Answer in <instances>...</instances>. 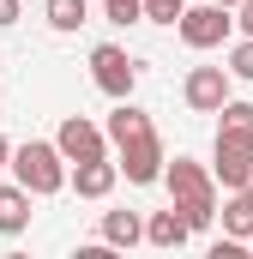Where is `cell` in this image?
Instances as JSON below:
<instances>
[{
    "instance_id": "20",
    "label": "cell",
    "mask_w": 253,
    "mask_h": 259,
    "mask_svg": "<svg viewBox=\"0 0 253 259\" xmlns=\"http://www.w3.org/2000/svg\"><path fill=\"white\" fill-rule=\"evenodd\" d=\"M18 12H24V0H0V30H12V24H18Z\"/></svg>"
},
{
    "instance_id": "24",
    "label": "cell",
    "mask_w": 253,
    "mask_h": 259,
    "mask_svg": "<svg viewBox=\"0 0 253 259\" xmlns=\"http://www.w3.org/2000/svg\"><path fill=\"white\" fill-rule=\"evenodd\" d=\"M247 253H253V241H247Z\"/></svg>"
},
{
    "instance_id": "16",
    "label": "cell",
    "mask_w": 253,
    "mask_h": 259,
    "mask_svg": "<svg viewBox=\"0 0 253 259\" xmlns=\"http://www.w3.org/2000/svg\"><path fill=\"white\" fill-rule=\"evenodd\" d=\"M43 18H49V30L72 36V30L91 18V6H85V0H43Z\"/></svg>"
},
{
    "instance_id": "8",
    "label": "cell",
    "mask_w": 253,
    "mask_h": 259,
    "mask_svg": "<svg viewBox=\"0 0 253 259\" xmlns=\"http://www.w3.org/2000/svg\"><path fill=\"white\" fill-rule=\"evenodd\" d=\"M121 181V157H91V163H72V193L78 199H109Z\"/></svg>"
},
{
    "instance_id": "1",
    "label": "cell",
    "mask_w": 253,
    "mask_h": 259,
    "mask_svg": "<svg viewBox=\"0 0 253 259\" xmlns=\"http://www.w3.org/2000/svg\"><path fill=\"white\" fill-rule=\"evenodd\" d=\"M163 187H169V199H175V211L193 223V235H205V229L217 223V175H211L205 163L175 157V163L163 169Z\"/></svg>"
},
{
    "instance_id": "13",
    "label": "cell",
    "mask_w": 253,
    "mask_h": 259,
    "mask_svg": "<svg viewBox=\"0 0 253 259\" xmlns=\"http://www.w3.org/2000/svg\"><path fill=\"white\" fill-rule=\"evenodd\" d=\"M139 133H151V115H145L133 97H121V103H115V115H109V145L121 151L126 139H139Z\"/></svg>"
},
{
    "instance_id": "7",
    "label": "cell",
    "mask_w": 253,
    "mask_h": 259,
    "mask_svg": "<svg viewBox=\"0 0 253 259\" xmlns=\"http://www.w3.org/2000/svg\"><path fill=\"white\" fill-rule=\"evenodd\" d=\"M181 97H187L193 115H217L229 103V66H193L181 78Z\"/></svg>"
},
{
    "instance_id": "2",
    "label": "cell",
    "mask_w": 253,
    "mask_h": 259,
    "mask_svg": "<svg viewBox=\"0 0 253 259\" xmlns=\"http://www.w3.org/2000/svg\"><path fill=\"white\" fill-rule=\"evenodd\" d=\"M12 181H24L36 199H49L61 187H72V163H66V151L55 139H30V145L12 151Z\"/></svg>"
},
{
    "instance_id": "18",
    "label": "cell",
    "mask_w": 253,
    "mask_h": 259,
    "mask_svg": "<svg viewBox=\"0 0 253 259\" xmlns=\"http://www.w3.org/2000/svg\"><path fill=\"white\" fill-rule=\"evenodd\" d=\"M103 18L109 24H139L145 18V0H103Z\"/></svg>"
},
{
    "instance_id": "4",
    "label": "cell",
    "mask_w": 253,
    "mask_h": 259,
    "mask_svg": "<svg viewBox=\"0 0 253 259\" xmlns=\"http://www.w3.org/2000/svg\"><path fill=\"white\" fill-rule=\"evenodd\" d=\"M91 78H97L103 97L121 103V97H133V84H139V61L126 55L121 42H97V49H91Z\"/></svg>"
},
{
    "instance_id": "17",
    "label": "cell",
    "mask_w": 253,
    "mask_h": 259,
    "mask_svg": "<svg viewBox=\"0 0 253 259\" xmlns=\"http://www.w3.org/2000/svg\"><path fill=\"white\" fill-rule=\"evenodd\" d=\"M229 78H241V84H253V36H241V42L229 49Z\"/></svg>"
},
{
    "instance_id": "15",
    "label": "cell",
    "mask_w": 253,
    "mask_h": 259,
    "mask_svg": "<svg viewBox=\"0 0 253 259\" xmlns=\"http://www.w3.org/2000/svg\"><path fill=\"white\" fill-rule=\"evenodd\" d=\"M217 217H223V235L253 241V193H229L223 205H217Z\"/></svg>"
},
{
    "instance_id": "10",
    "label": "cell",
    "mask_w": 253,
    "mask_h": 259,
    "mask_svg": "<svg viewBox=\"0 0 253 259\" xmlns=\"http://www.w3.org/2000/svg\"><path fill=\"white\" fill-rule=\"evenodd\" d=\"M217 145H241V151H253V103H223L217 109Z\"/></svg>"
},
{
    "instance_id": "22",
    "label": "cell",
    "mask_w": 253,
    "mask_h": 259,
    "mask_svg": "<svg viewBox=\"0 0 253 259\" xmlns=\"http://www.w3.org/2000/svg\"><path fill=\"white\" fill-rule=\"evenodd\" d=\"M0 169H12V145H6V133H0Z\"/></svg>"
},
{
    "instance_id": "19",
    "label": "cell",
    "mask_w": 253,
    "mask_h": 259,
    "mask_svg": "<svg viewBox=\"0 0 253 259\" xmlns=\"http://www.w3.org/2000/svg\"><path fill=\"white\" fill-rule=\"evenodd\" d=\"M181 12H187V0H145V18L151 24H175Z\"/></svg>"
},
{
    "instance_id": "6",
    "label": "cell",
    "mask_w": 253,
    "mask_h": 259,
    "mask_svg": "<svg viewBox=\"0 0 253 259\" xmlns=\"http://www.w3.org/2000/svg\"><path fill=\"white\" fill-rule=\"evenodd\" d=\"M55 145L66 151V163H91V157H109V127H97L91 115H66Z\"/></svg>"
},
{
    "instance_id": "3",
    "label": "cell",
    "mask_w": 253,
    "mask_h": 259,
    "mask_svg": "<svg viewBox=\"0 0 253 259\" xmlns=\"http://www.w3.org/2000/svg\"><path fill=\"white\" fill-rule=\"evenodd\" d=\"M175 30H181V42L187 49H217V42H229V30H235V12L229 6H217V0H205V6H187L181 18H175Z\"/></svg>"
},
{
    "instance_id": "12",
    "label": "cell",
    "mask_w": 253,
    "mask_h": 259,
    "mask_svg": "<svg viewBox=\"0 0 253 259\" xmlns=\"http://www.w3.org/2000/svg\"><path fill=\"white\" fill-rule=\"evenodd\" d=\"M30 187H24V181H6V187H0V235H24V229H30Z\"/></svg>"
},
{
    "instance_id": "14",
    "label": "cell",
    "mask_w": 253,
    "mask_h": 259,
    "mask_svg": "<svg viewBox=\"0 0 253 259\" xmlns=\"http://www.w3.org/2000/svg\"><path fill=\"white\" fill-rule=\"evenodd\" d=\"M139 241H145L139 211H103V247H139Z\"/></svg>"
},
{
    "instance_id": "9",
    "label": "cell",
    "mask_w": 253,
    "mask_h": 259,
    "mask_svg": "<svg viewBox=\"0 0 253 259\" xmlns=\"http://www.w3.org/2000/svg\"><path fill=\"white\" fill-rule=\"evenodd\" d=\"M211 175H217L223 193H247V187H253V151H241V145H217Z\"/></svg>"
},
{
    "instance_id": "25",
    "label": "cell",
    "mask_w": 253,
    "mask_h": 259,
    "mask_svg": "<svg viewBox=\"0 0 253 259\" xmlns=\"http://www.w3.org/2000/svg\"><path fill=\"white\" fill-rule=\"evenodd\" d=\"M247 193H253V187H247Z\"/></svg>"
},
{
    "instance_id": "23",
    "label": "cell",
    "mask_w": 253,
    "mask_h": 259,
    "mask_svg": "<svg viewBox=\"0 0 253 259\" xmlns=\"http://www.w3.org/2000/svg\"><path fill=\"white\" fill-rule=\"evenodd\" d=\"M217 6H229V12H235V6H241V0H217Z\"/></svg>"
},
{
    "instance_id": "11",
    "label": "cell",
    "mask_w": 253,
    "mask_h": 259,
    "mask_svg": "<svg viewBox=\"0 0 253 259\" xmlns=\"http://www.w3.org/2000/svg\"><path fill=\"white\" fill-rule=\"evenodd\" d=\"M187 235H193V223L175 211V205L145 217V241H151V247H163V253H169V247H187Z\"/></svg>"
},
{
    "instance_id": "5",
    "label": "cell",
    "mask_w": 253,
    "mask_h": 259,
    "mask_svg": "<svg viewBox=\"0 0 253 259\" xmlns=\"http://www.w3.org/2000/svg\"><path fill=\"white\" fill-rule=\"evenodd\" d=\"M163 169H169V151H163L157 127L121 145V175L133 181V187H151V181H163Z\"/></svg>"
},
{
    "instance_id": "21",
    "label": "cell",
    "mask_w": 253,
    "mask_h": 259,
    "mask_svg": "<svg viewBox=\"0 0 253 259\" xmlns=\"http://www.w3.org/2000/svg\"><path fill=\"white\" fill-rule=\"evenodd\" d=\"M235 30H241V36H253V0H241V6H235Z\"/></svg>"
}]
</instances>
